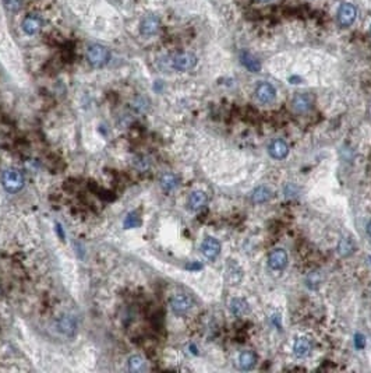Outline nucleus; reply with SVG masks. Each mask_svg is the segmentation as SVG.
<instances>
[{
    "label": "nucleus",
    "instance_id": "obj_1",
    "mask_svg": "<svg viewBox=\"0 0 371 373\" xmlns=\"http://www.w3.org/2000/svg\"><path fill=\"white\" fill-rule=\"evenodd\" d=\"M2 183H3L6 192L17 193L24 186V175L21 174L18 169H6L3 172V176H2Z\"/></svg>",
    "mask_w": 371,
    "mask_h": 373
},
{
    "label": "nucleus",
    "instance_id": "obj_2",
    "mask_svg": "<svg viewBox=\"0 0 371 373\" xmlns=\"http://www.w3.org/2000/svg\"><path fill=\"white\" fill-rule=\"evenodd\" d=\"M87 58L91 66L94 67H102L105 64L109 62L110 53L102 45H91L88 48V52H87Z\"/></svg>",
    "mask_w": 371,
    "mask_h": 373
},
{
    "label": "nucleus",
    "instance_id": "obj_3",
    "mask_svg": "<svg viewBox=\"0 0 371 373\" xmlns=\"http://www.w3.org/2000/svg\"><path fill=\"white\" fill-rule=\"evenodd\" d=\"M197 56L191 52H179L172 58V66L178 72H188L195 67Z\"/></svg>",
    "mask_w": 371,
    "mask_h": 373
},
{
    "label": "nucleus",
    "instance_id": "obj_4",
    "mask_svg": "<svg viewBox=\"0 0 371 373\" xmlns=\"http://www.w3.org/2000/svg\"><path fill=\"white\" fill-rule=\"evenodd\" d=\"M357 17V9L355 5L352 3H342L338 7V13H336V20L340 27H351L356 21Z\"/></svg>",
    "mask_w": 371,
    "mask_h": 373
},
{
    "label": "nucleus",
    "instance_id": "obj_5",
    "mask_svg": "<svg viewBox=\"0 0 371 373\" xmlns=\"http://www.w3.org/2000/svg\"><path fill=\"white\" fill-rule=\"evenodd\" d=\"M193 308V299L184 294H178L173 296L170 299V309L175 315L183 316L190 312V309Z\"/></svg>",
    "mask_w": 371,
    "mask_h": 373
},
{
    "label": "nucleus",
    "instance_id": "obj_6",
    "mask_svg": "<svg viewBox=\"0 0 371 373\" xmlns=\"http://www.w3.org/2000/svg\"><path fill=\"white\" fill-rule=\"evenodd\" d=\"M256 98L261 104H271L277 98V89L271 83L262 81L256 87Z\"/></svg>",
    "mask_w": 371,
    "mask_h": 373
},
{
    "label": "nucleus",
    "instance_id": "obj_7",
    "mask_svg": "<svg viewBox=\"0 0 371 373\" xmlns=\"http://www.w3.org/2000/svg\"><path fill=\"white\" fill-rule=\"evenodd\" d=\"M313 102L314 101L311 95L300 92V94H296L292 98V109L299 115H303V113H307L313 108Z\"/></svg>",
    "mask_w": 371,
    "mask_h": 373
},
{
    "label": "nucleus",
    "instance_id": "obj_8",
    "mask_svg": "<svg viewBox=\"0 0 371 373\" xmlns=\"http://www.w3.org/2000/svg\"><path fill=\"white\" fill-rule=\"evenodd\" d=\"M220 250H222L220 242L212 237H207L201 243V253L208 260H215L220 254Z\"/></svg>",
    "mask_w": 371,
    "mask_h": 373
},
{
    "label": "nucleus",
    "instance_id": "obj_9",
    "mask_svg": "<svg viewBox=\"0 0 371 373\" xmlns=\"http://www.w3.org/2000/svg\"><path fill=\"white\" fill-rule=\"evenodd\" d=\"M268 266L275 270V271H281L288 266V253L283 249H275L269 253L268 256Z\"/></svg>",
    "mask_w": 371,
    "mask_h": 373
},
{
    "label": "nucleus",
    "instance_id": "obj_10",
    "mask_svg": "<svg viewBox=\"0 0 371 373\" xmlns=\"http://www.w3.org/2000/svg\"><path fill=\"white\" fill-rule=\"evenodd\" d=\"M268 153H269V155L272 158H275V159H283V158H286L289 154L288 143L282 140V138H275L269 144Z\"/></svg>",
    "mask_w": 371,
    "mask_h": 373
},
{
    "label": "nucleus",
    "instance_id": "obj_11",
    "mask_svg": "<svg viewBox=\"0 0 371 373\" xmlns=\"http://www.w3.org/2000/svg\"><path fill=\"white\" fill-rule=\"evenodd\" d=\"M207 201H208V197L205 195V192H203V190H194L188 196V208L193 211H199L201 208H204Z\"/></svg>",
    "mask_w": 371,
    "mask_h": 373
},
{
    "label": "nucleus",
    "instance_id": "obj_12",
    "mask_svg": "<svg viewBox=\"0 0 371 373\" xmlns=\"http://www.w3.org/2000/svg\"><path fill=\"white\" fill-rule=\"evenodd\" d=\"M159 27H161L159 18L157 16H154V14H148V16L142 18L140 30H141V34H144V35H154V34L158 32Z\"/></svg>",
    "mask_w": 371,
    "mask_h": 373
},
{
    "label": "nucleus",
    "instance_id": "obj_13",
    "mask_svg": "<svg viewBox=\"0 0 371 373\" xmlns=\"http://www.w3.org/2000/svg\"><path fill=\"white\" fill-rule=\"evenodd\" d=\"M239 59H240L241 64L247 68V70H250L253 73H257V72H260L261 70V63H260V60L250 53L249 51H241L240 55H239Z\"/></svg>",
    "mask_w": 371,
    "mask_h": 373
},
{
    "label": "nucleus",
    "instance_id": "obj_14",
    "mask_svg": "<svg viewBox=\"0 0 371 373\" xmlns=\"http://www.w3.org/2000/svg\"><path fill=\"white\" fill-rule=\"evenodd\" d=\"M313 344L307 337H299L293 344V354L298 358H306L311 352Z\"/></svg>",
    "mask_w": 371,
    "mask_h": 373
},
{
    "label": "nucleus",
    "instance_id": "obj_15",
    "mask_svg": "<svg viewBox=\"0 0 371 373\" xmlns=\"http://www.w3.org/2000/svg\"><path fill=\"white\" fill-rule=\"evenodd\" d=\"M77 329V323L71 316H63L58 321V330L64 336H73Z\"/></svg>",
    "mask_w": 371,
    "mask_h": 373
},
{
    "label": "nucleus",
    "instance_id": "obj_16",
    "mask_svg": "<svg viewBox=\"0 0 371 373\" xmlns=\"http://www.w3.org/2000/svg\"><path fill=\"white\" fill-rule=\"evenodd\" d=\"M272 197V190L267 186H258L254 189V192L251 193V200L253 203L256 204H262V203H267Z\"/></svg>",
    "mask_w": 371,
    "mask_h": 373
},
{
    "label": "nucleus",
    "instance_id": "obj_17",
    "mask_svg": "<svg viewBox=\"0 0 371 373\" xmlns=\"http://www.w3.org/2000/svg\"><path fill=\"white\" fill-rule=\"evenodd\" d=\"M256 363L257 357L254 352L249 351V349L240 352V355H239V366L243 370H251V369L256 366Z\"/></svg>",
    "mask_w": 371,
    "mask_h": 373
},
{
    "label": "nucleus",
    "instance_id": "obj_18",
    "mask_svg": "<svg viewBox=\"0 0 371 373\" xmlns=\"http://www.w3.org/2000/svg\"><path fill=\"white\" fill-rule=\"evenodd\" d=\"M249 310H250L249 304L243 298H235V299H232V302H230V312L235 316H237V317L246 316L249 313Z\"/></svg>",
    "mask_w": 371,
    "mask_h": 373
},
{
    "label": "nucleus",
    "instance_id": "obj_19",
    "mask_svg": "<svg viewBox=\"0 0 371 373\" xmlns=\"http://www.w3.org/2000/svg\"><path fill=\"white\" fill-rule=\"evenodd\" d=\"M159 182H161V186H162V189L165 192H172L179 186V178L175 174H170V172L163 174Z\"/></svg>",
    "mask_w": 371,
    "mask_h": 373
},
{
    "label": "nucleus",
    "instance_id": "obj_20",
    "mask_svg": "<svg viewBox=\"0 0 371 373\" xmlns=\"http://www.w3.org/2000/svg\"><path fill=\"white\" fill-rule=\"evenodd\" d=\"M41 27H42V21L38 18V17H27L26 20H24V22H22V30L27 32V34H30V35H32V34H37L39 30H41Z\"/></svg>",
    "mask_w": 371,
    "mask_h": 373
},
{
    "label": "nucleus",
    "instance_id": "obj_21",
    "mask_svg": "<svg viewBox=\"0 0 371 373\" xmlns=\"http://www.w3.org/2000/svg\"><path fill=\"white\" fill-rule=\"evenodd\" d=\"M129 370L134 373H140L146 370V362L145 359H142L140 355H133L129 359Z\"/></svg>",
    "mask_w": 371,
    "mask_h": 373
},
{
    "label": "nucleus",
    "instance_id": "obj_22",
    "mask_svg": "<svg viewBox=\"0 0 371 373\" xmlns=\"http://www.w3.org/2000/svg\"><path fill=\"white\" fill-rule=\"evenodd\" d=\"M226 271H228V274H226V275H228V279L232 283V285H236L237 283H240L243 274H241L240 267H239L237 264L235 263L229 264L228 268H226Z\"/></svg>",
    "mask_w": 371,
    "mask_h": 373
},
{
    "label": "nucleus",
    "instance_id": "obj_23",
    "mask_svg": "<svg viewBox=\"0 0 371 373\" xmlns=\"http://www.w3.org/2000/svg\"><path fill=\"white\" fill-rule=\"evenodd\" d=\"M355 252V245H353V242L352 239L349 238H343L342 241L339 242V245H338V253H339L340 256H349L352 253Z\"/></svg>",
    "mask_w": 371,
    "mask_h": 373
},
{
    "label": "nucleus",
    "instance_id": "obj_24",
    "mask_svg": "<svg viewBox=\"0 0 371 373\" xmlns=\"http://www.w3.org/2000/svg\"><path fill=\"white\" fill-rule=\"evenodd\" d=\"M306 283H307V287L311 289L318 288L319 284L323 283V275L319 271H311V273L306 277Z\"/></svg>",
    "mask_w": 371,
    "mask_h": 373
},
{
    "label": "nucleus",
    "instance_id": "obj_25",
    "mask_svg": "<svg viewBox=\"0 0 371 373\" xmlns=\"http://www.w3.org/2000/svg\"><path fill=\"white\" fill-rule=\"evenodd\" d=\"M140 224H141V221H140V217L137 216L136 213H130L129 216L126 217L125 228H137Z\"/></svg>",
    "mask_w": 371,
    "mask_h": 373
},
{
    "label": "nucleus",
    "instance_id": "obj_26",
    "mask_svg": "<svg viewBox=\"0 0 371 373\" xmlns=\"http://www.w3.org/2000/svg\"><path fill=\"white\" fill-rule=\"evenodd\" d=\"M5 5H6V7L9 9V10L17 11L18 9H20L21 2H20V0H5Z\"/></svg>",
    "mask_w": 371,
    "mask_h": 373
},
{
    "label": "nucleus",
    "instance_id": "obj_27",
    "mask_svg": "<svg viewBox=\"0 0 371 373\" xmlns=\"http://www.w3.org/2000/svg\"><path fill=\"white\" fill-rule=\"evenodd\" d=\"M367 234H368V237L371 238V221L367 224Z\"/></svg>",
    "mask_w": 371,
    "mask_h": 373
},
{
    "label": "nucleus",
    "instance_id": "obj_28",
    "mask_svg": "<svg viewBox=\"0 0 371 373\" xmlns=\"http://www.w3.org/2000/svg\"><path fill=\"white\" fill-rule=\"evenodd\" d=\"M260 2H271V0H260Z\"/></svg>",
    "mask_w": 371,
    "mask_h": 373
},
{
    "label": "nucleus",
    "instance_id": "obj_29",
    "mask_svg": "<svg viewBox=\"0 0 371 373\" xmlns=\"http://www.w3.org/2000/svg\"><path fill=\"white\" fill-rule=\"evenodd\" d=\"M370 34H371V26H370Z\"/></svg>",
    "mask_w": 371,
    "mask_h": 373
}]
</instances>
